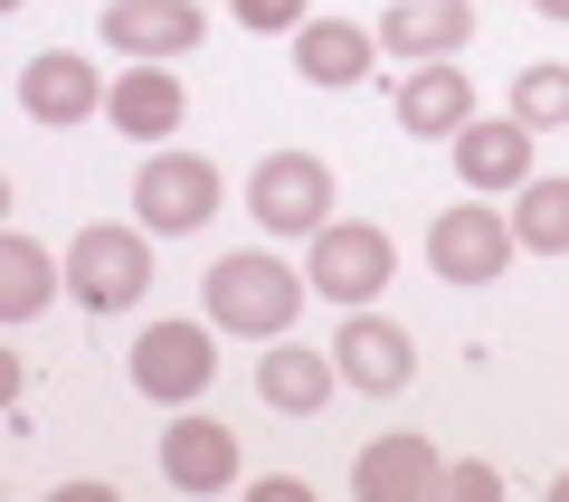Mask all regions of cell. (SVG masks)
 <instances>
[{"mask_svg": "<svg viewBox=\"0 0 569 502\" xmlns=\"http://www.w3.org/2000/svg\"><path fill=\"white\" fill-rule=\"evenodd\" d=\"M67 284H77V303H96V313H123V303L152 284V247H142V228H77V247H67Z\"/></svg>", "mask_w": 569, "mask_h": 502, "instance_id": "5", "label": "cell"}, {"mask_svg": "<svg viewBox=\"0 0 569 502\" xmlns=\"http://www.w3.org/2000/svg\"><path fill=\"white\" fill-rule=\"evenodd\" d=\"M456 181L466 190H522L531 181V123L522 114H475L456 133Z\"/></svg>", "mask_w": 569, "mask_h": 502, "instance_id": "11", "label": "cell"}, {"mask_svg": "<svg viewBox=\"0 0 569 502\" xmlns=\"http://www.w3.org/2000/svg\"><path fill=\"white\" fill-rule=\"evenodd\" d=\"M475 39V10L466 0H389V20H380V48L389 58H456V48Z\"/></svg>", "mask_w": 569, "mask_h": 502, "instance_id": "16", "label": "cell"}, {"mask_svg": "<svg viewBox=\"0 0 569 502\" xmlns=\"http://www.w3.org/2000/svg\"><path fill=\"white\" fill-rule=\"evenodd\" d=\"M104 114H114V133H133V142H162V133H181L190 96H181V77H171L162 58H133V67L114 77V96H104Z\"/></svg>", "mask_w": 569, "mask_h": 502, "instance_id": "12", "label": "cell"}, {"mask_svg": "<svg viewBox=\"0 0 569 502\" xmlns=\"http://www.w3.org/2000/svg\"><path fill=\"white\" fill-rule=\"evenodd\" d=\"M228 20L257 29V39H276V29H305V0H228Z\"/></svg>", "mask_w": 569, "mask_h": 502, "instance_id": "22", "label": "cell"}, {"mask_svg": "<svg viewBox=\"0 0 569 502\" xmlns=\"http://www.w3.org/2000/svg\"><path fill=\"white\" fill-rule=\"evenodd\" d=\"M209 39L200 0H114L104 10V48L114 58H190Z\"/></svg>", "mask_w": 569, "mask_h": 502, "instance_id": "8", "label": "cell"}, {"mask_svg": "<svg viewBox=\"0 0 569 502\" xmlns=\"http://www.w3.org/2000/svg\"><path fill=\"white\" fill-rule=\"evenodd\" d=\"M531 10H541V20H569V0H531Z\"/></svg>", "mask_w": 569, "mask_h": 502, "instance_id": "25", "label": "cell"}, {"mask_svg": "<svg viewBox=\"0 0 569 502\" xmlns=\"http://www.w3.org/2000/svg\"><path fill=\"white\" fill-rule=\"evenodd\" d=\"M162 474L181 483V493H228V483H238V426H219V418H171Z\"/></svg>", "mask_w": 569, "mask_h": 502, "instance_id": "13", "label": "cell"}, {"mask_svg": "<svg viewBox=\"0 0 569 502\" xmlns=\"http://www.w3.org/2000/svg\"><path fill=\"white\" fill-rule=\"evenodd\" d=\"M512 114H522L531 133H560V123H569V67L560 58L522 67V77H512Z\"/></svg>", "mask_w": 569, "mask_h": 502, "instance_id": "21", "label": "cell"}, {"mask_svg": "<svg viewBox=\"0 0 569 502\" xmlns=\"http://www.w3.org/2000/svg\"><path fill=\"white\" fill-rule=\"evenodd\" d=\"M313 275H295L284 257H266V247H247V257H219L200 275V303L219 332H238V342H284V322L305 313Z\"/></svg>", "mask_w": 569, "mask_h": 502, "instance_id": "1", "label": "cell"}, {"mask_svg": "<svg viewBox=\"0 0 569 502\" xmlns=\"http://www.w3.org/2000/svg\"><path fill=\"white\" fill-rule=\"evenodd\" d=\"M399 123L408 133H427V142H456L475 123V86H466V67L456 58H427L418 77L399 86Z\"/></svg>", "mask_w": 569, "mask_h": 502, "instance_id": "15", "label": "cell"}, {"mask_svg": "<svg viewBox=\"0 0 569 502\" xmlns=\"http://www.w3.org/2000/svg\"><path fill=\"white\" fill-rule=\"evenodd\" d=\"M370 58H380V39H370L361 20H305V29H295V67H305V86H361Z\"/></svg>", "mask_w": 569, "mask_h": 502, "instance_id": "18", "label": "cell"}, {"mask_svg": "<svg viewBox=\"0 0 569 502\" xmlns=\"http://www.w3.org/2000/svg\"><path fill=\"white\" fill-rule=\"evenodd\" d=\"M447 493H466V502H493V493H503V474H493V464H447Z\"/></svg>", "mask_w": 569, "mask_h": 502, "instance_id": "23", "label": "cell"}, {"mask_svg": "<svg viewBox=\"0 0 569 502\" xmlns=\"http://www.w3.org/2000/svg\"><path fill=\"white\" fill-rule=\"evenodd\" d=\"M104 96H114V86H104L96 67L77 58V48H39V58L20 67V104H29V123H86V114H104Z\"/></svg>", "mask_w": 569, "mask_h": 502, "instance_id": "9", "label": "cell"}, {"mask_svg": "<svg viewBox=\"0 0 569 502\" xmlns=\"http://www.w3.org/2000/svg\"><path fill=\"white\" fill-rule=\"evenodd\" d=\"M305 275H313V294H332V303H370L389 275H399V247H389V228H370V219H323Z\"/></svg>", "mask_w": 569, "mask_h": 502, "instance_id": "3", "label": "cell"}, {"mask_svg": "<svg viewBox=\"0 0 569 502\" xmlns=\"http://www.w3.org/2000/svg\"><path fill=\"white\" fill-rule=\"evenodd\" d=\"M332 380H342V361H332V351H305V342H276L257 361V399L284 408V418H313V408L332 399Z\"/></svg>", "mask_w": 569, "mask_h": 502, "instance_id": "17", "label": "cell"}, {"mask_svg": "<svg viewBox=\"0 0 569 502\" xmlns=\"http://www.w3.org/2000/svg\"><path fill=\"white\" fill-rule=\"evenodd\" d=\"M550 493H560V502H569V474H560V483H550Z\"/></svg>", "mask_w": 569, "mask_h": 502, "instance_id": "26", "label": "cell"}, {"mask_svg": "<svg viewBox=\"0 0 569 502\" xmlns=\"http://www.w3.org/2000/svg\"><path fill=\"white\" fill-rule=\"evenodd\" d=\"M351 493L370 502H399V493H447V464L427 436H370L361 464H351Z\"/></svg>", "mask_w": 569, "mask_h": 502, "instance_id": "14", "label": "cell"}, {"mask_svg": "<svg viewBox=\"0 0 569 502\" xmlns=\"http://www.w3.org/2000/svg\"><path fill=\"white\" fill-rule=\"evenodd\" d=\"M0 10H20V0H0Z\"/></svg>", "mask_w": 569, "mask_h": 502, "instance_id": "27", "label": "cell"}, {"mask_svg": "<svg viewBox=\"0 0 569 502\" xmlns=\"http://www.w3.org/2000/svg\"><path fill=\"white\" fill-rule=\"evenodd\" d=\"M133 209H142V228H162V238L209 228V209H219V161L152 152V161H142V181H133Z\"/></svg>", "mask_w": 569, "mask_h": 502, "instance_id": "6", "label": "cell"}, {"mask_svg": "<svg viewBox=\"0 0 569 502\" xmlns=\"http://www.w3.org/2000/svg\"><path fill=\"white\" fill-rule=\"evenodd\" d=\"M219 380V322H152L133 342V389L162 408H190Z\"/></svg>", "mask_w": 569, "mask_h": 502, "instance_id": "2", "label": "cell"}, {"mask_svg": "<svg viewBox=\"0 0 569 502\" xmlns=\"http://www.w3.org/2000/svg\"><path fill=\"white\" fill-rule=\"evenodd\" d=\"M247 209H257L266 238H313L332 219V171L313 152H266L257 181H247Z\"/></svg>", "mask_w": 569, "mask_h": 502, "instance_id": "4", "label": "cell"}, {"mask_svg": "<svg viewBox=\"0 0 569 502\" xmlns=\"http://www.w3.org/2000/svg\"><path fill=\"white\" fill-rule=\"evenodd\" d=\"M247 493H257V502H295V493H305V474H257Z\"/></svg>", "mask_w": 569, "mask_h": 502, "instance_id": "24", "label": "cell"}, {"mask_svg": "<svg viewBox=\"0 0 569 502\" xmlns=\"http://www.w3.org/2000/svg\"><path fill=\"white\" fill-rule=\"evenodd\" d=\"M512 219H493V209H437V228H427V265L447 284H493L512 265Z\"/></svg>", "mask_w": 569, "mask_h": 502, "instance_id": "7", "label": "cell"}, {"mask_svg": "<svg viewBox=\"0 0 569 502\" xmlns=\"http://www.w3.org/2000/svg\"><path fill=\"white\" fill-rule=\"evenodd\" d=\"M512 238H522L531 257H569V181H560V171L522 181V209H512Z\"/></svg>", "mask_w": 569, "mask_h": 502, "instance_id": "20", "label": "cell"}, {"mask_svg": "<svg viewBox=\"0 0 569 502\" xmlns=\"http://www.w3.org/2000/svg\"><path fill=\"white\" fill-rule=\"evenodd\" d=\"M48 294H58V257L39 238H0V322L48 313Z\"/></svg>", "mask_w": 569, "mask_h": 502, "instance_id": "19", "label": "cell"}, {"mask_svg": "<svg viewBox=\"0 0 569 502\" xmlns=\"http://www.w3.org/2000/svg\"><path fill=\"white\" fill-rule=\"evenodd\" d=\"M332 361H342L351 389L389 399V389H408V370H418V342H408L399 322H380V313H361V303H351V322L332 332Z\"/></svg>", "mask_w": 569, "mask_h": 502, "instance_id": "10", "label": "cell"}]
</instances>
